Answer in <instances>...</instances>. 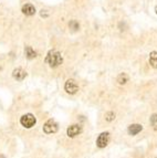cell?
Segmentation results:
<instances>
[{"instance_id":"6da1fadb","label":"cell","mask_w":157,"mask_h":158,"mask_svg":"<svg viewBox=\"0 0 157 158\" xmlns=\"http://www.w3.org/2000/svg\"><path fill=\"white\" fill-rule=\"evenodd\" d=\"M45 61H47V63L49 64L51 68H57V66H59L61 63H62V56H61L60 53L57 52V51H50L49 53H48V56L47 59H45Z\"/></svg>"},{"instance_id":"7a4b0ae2","label":"cell","mask_w":157,"mask_h":158,"mask_svg":"<svg viewBox=\"0 0 157 158\" xmlns=\"http://www.w3.org/2000/svg\"><path fill=\"white\" fill-rule=\"evenodd\" d=\"M20 123L26 128H31V127H33L36 125L37 119H36V117L32 114H26V115H23L20 118Z\"/></svg>"},{"instance_id":"4fadbf2b","label":"cell","mask_w":157,"mask_h":158,"mask_svg":"<svg viewBox=\"0 0 157 158\" xmlns=\"http://www.w3.org/2000/svg\"><path fill=\"white\" fill-rule=\"evenodd\" d=\"M105 118H106V121H108V122L113 121V119L115 118V114L113 113V112H108V113L105 114Z\"/></svg>"},{"instance_id":"30bf717a","label":"cell","mask_w":157,"mask_h":158,"mask_svg":"<svg viewBox=\"0 0 157 158\" xmlns=\"http://www.w3.org/2000/svg\"><path fill=\"white\" fill-rule=\"evenodd\" d=\"M24 53H26V56L29 59V60H32V59H34L37 56V53H36V51H34L31 47H27L26 50H24Z\"/></svg>"},{"instance_id":"3957f363","label":"cell","mask_w":157,"mask_h":158,"mask_svg":"<svg viewBox=\"0 0 157 158\" xmlns=\"http://www.w3.org/2000/svg\"><path fill=\"white\" fill-rule=\"evenodd\" d=\"M58 128H59L58 123L52 118L47 121L45 124L43 125V132H45V134H53V133L58 132Z\"/></svg>"},{"instance_id":"52a82bcc","label":"cell","mask_w":157,"mask_h":158,"mask_svg":"<svg viewBox=\"0 0 157 158\" xmlns=\"http://www.w3.org/2000/svg\"><path fill=\"white\" fill-rule=\"evenodd\" d=\"M12 75L17 81H22V80L27 77V72L24 71V70H22L21 68H18V69H16V70H13Z\"/></svg>"},{"instance_id":"8992f818","label":"cell","mask_w":157,"mask_h":158,"mask_svg":"<svg viewBox=\"0 0 157 158\" xmlns=\"http://www.w3.org/2000/svg\"><path fill=\"white\" fill-rule=\"evenodd\" d=\"M82 132V127L80 125H72L68 128V136L71 137V138H73V137L78 136V134H81Z\"/></svg>"},{"instance_id":"ba28073f","label":"cell","mask_w":157,"mask_h":158,"mask_svg":"<svg viewBox=\"0 0 157 158\" xmlns=\"http://www.w3.org/2000/svg\"><path fill=\"white\" fill-rule=\"evenodd\" d=\"M22 12L26 15V16H33L36 13V8L31 3H26V5L22 7Z\"/></svg>"},{"instance_id":"9a60e30c","label":"cell","mask_w":157,"mask_h":158,"mask_svg":"<svg viewBox=\"0 0 157 158\" xmlns=\"http://www.w3.org/2000/svg\"><path fill=\"white\" fill-rule=\"evenodd\" d=\"M70 28L71 29H73V30H78V23L73 20V21L70 22Z\"/></svg>"},{"instance_id":"2e32d148","label":"cell","mask_w":157,"mask_h":158,"mask_svg":"<svg viewBox=\"0 0 157 158\" xmlns=\"http://www.w3.org/2000/svg\"><path fill=\"white\" fill-rule=\"evenodd\" d=\"M155 11H156V13H157V6L155 7Z\"/></svg>"},{"instance_id":"277c9868","label":"cell","mask_w":157,"mask_h":158,"mask_svg":"<svg viewBox=\"0 0 157 158\" xmlns=\"http://www.w3.org/2000/svg\"><path fill=\"white\" fill-rule=\"evenodd\" d=\"M108 142H110V133L108 132H103L99 135L96 139V146L100 148H104L108 146Z\"/></svg>"},{"instance_id":"8fae6325","label":"cell","mask_w":157,"mask_h":158,"mask_svg":"<svg viewBox=\"0 0 157 158\" xmlns=\"http://www.w3.org/2000/svg\"><path fill=\"white\" fill-rule=\"evenodd\" d=\"M149 64L154 69H157V52L153 51L149 56Z\"/></svg>"},{"instance_id":"7c38bea8","label":"cell","mask_w":157,"mask_h":158,"mask_svg":"<svg viewBox=\"0 0 157 158\" xmlns=\"http://www.w3.org/2000/svg\"><path fill=\"white\" fill-rule=\"evenodd\" d=\"M128 81V77L126 75L125 73H122V74H120L118 75V77H117V82H118V84H125L126 82Z\"/></svg>"},{"instance_id":"9c48e42d","label":"cell","mask_w":157,"mask_h":158,"mask_svg":"<svg viewBox=\"0 0 157 158\" xmlns=\"http://www.w3.org/2000/svg\"><path fill=\"white\" fill-rule=\"evenodd\" d=\"M142 129H143V126L141 124H132L128 126V134L129 135H136L141 132Z\"/></svg>"},{"instance_id":"5b68a950","label":"cell","mask_w":157,"mask_h":158,"mask_svg":"<svg viewBox=\"0 0 157 158\" xmlns=\"http://www.w3.org/2000/svg\"><path fill=\"white\" fill-rule=\"evenodd\" d=\"M64 89H66V93H69V94H75L78 91V85L76 84V82L74 80H68L66 82Z\"/></svg>"},{"instance_id":"5bb4252c","label":"cell","mask_w":157,"mask_h":158,"mask_svg":"<svg viewBox=\"0 0 157 158\" xmlns=\"http://www.w3.org/2000/svg\"><path fill=\"white\" fill-rule=\"evenodd\" d=\"M151 124L152 126L157 127V114H153L152 117H151Z\"/></svg>"}]
</instances>
